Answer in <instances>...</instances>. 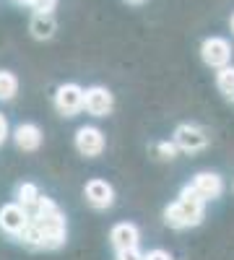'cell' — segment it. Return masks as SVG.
Listing matches in <instances>:
<instances>
[{"label":"cell","mask_w":234,"mask_h":260,"mask_svg":"<svg viewBox=\"0 0 234 260\" xmlns=\"http://www.w3.org/2000/svg\"><path fill=\"white\" fill-rule=\"evenodd\" d=\"M203 213H206V198L193 185H185L180 198L164 211V221L172 229H187V226H198L203 221Z\"/></svg>","instance_id":"2"},{"label":"cell","mask_w":234,"mask_h":260,"mask_svg":"<svg viewBox=\"0 0 234 260\" xmlns=\"http://www.w3.org/2000/svg\"><path fill=\"white\" fill-rule=\"evenodd\" d=\"M229 26H231V34H234V13H231V21H229Z\"/></svg>","instance_id":"21"},{"label":"cell","mask_w":234,"mask_h":260,"mask_svg":"<svg viewBox=\"0 0 234 260\" xmlns=\"http://www.w3.org/2000/svg\"><path fill=\"white\" fill-rule=\"evenodd\" d=\"M68 237V226H65V213H62L52 198L45 203L34 219L29 221V226L21 232L16 240H21V245H26L31 250H57L65 245Z\"/></svg>","instance_id":"1"},{"label":"cell","mask_w":234,"mask_h":260,"mask_svg":"<svg viewBox=\"0 0 234 260\" xmlns=\"http://www.w3.org/2000/svg\"><path fill=\"white\" fill-rule=\"evenodd\" d=\"M83 195H86V203L96 211H104L115 203V190L107 180H89L83 187Z\"/></svg>","instance_id":"7"},{"label":"cell","mask_w":234,"mask_h":260,"mask_svg":"<svg viewBox=\"0 0 234 260\" xmlns=\"http://www.w3.org/2000/svg\"><path fill=\"white\" fill-rule=\"evenodd\" d=\"M127 3H143V0H127Z\"/></svg>","instance_id":"23"},{"label":"cell","mask_w":234,"mask_h":260,"mask_svg":"<svg viewBox=\"0 0 234 260\" xmlns=\"http://www.w3.org/2000/svg\"><path fill=\"white\" fill-rule=\"evenodd\" d=\"M57 29V21L52 13H34L31 16V24H29V31L34 39H50Z\"/></svg>","instance_id":"13"},{"label":"cell","mask_w":234,"mask_h":260,"mask_svg":"<svg viewBox=\"0 0 234 260\" xmlns=\"http://www.w3.org/2000/svg\"><path fill=\"white\" fill-rule=\"evenodd\" d=\"M151 151L156 154V159H175L177 151H180V146H177L175 141H172V143H154Z\"/></svg>","instance_id":"17"},{"label":"cell","mask_w":234,"mask_h":260,"mask_svg":"<svg viewBox=\"0 0 234 260\" xmlns=\"http://www.w3.org/2000/svg\"><path fill=\"white\" fill-rule=\"evenodd\" d=\"M190 185H193L206 201H214V198H219V195L224 192V182H221V177L216 175V172H198Z\"/></svg>","instance_id":"11"},{"label":"cell","mask_w":234,"mask_h":260,"mask_svg":"<svg viewBox=\"0 0 234 260\" xmlns=\"http://www.w3.org/2000/svg\"><path fill=\"white\" fill-rule=\"evenodd\" d=\"M39 195H42V192H39V187H37V185H31V182H24V185L18 187L16 198H18V203H21V206H31V203L39 198Z\"/></svg>","instance_id":"16"},{"label":"cell","mask_w":234,"mask_h":260,"mask_svg":"<svg viewBox=\"0 0 234 260\" xmlns=\"http://www.w3.org/2000/svg\"><path fill=\"white\" fill-rule=\"evenodd\" d=\"M115 107V96L110 89L104 86H91L86 89V112L94 115V117H107Z\"/></svg>","instance_id":"9"},{"label":"cell","mask_w":234,"mask_h":260,"mask_svg":"<svg viewBox=\"0 0 234 260\" xmlns=\"http://www.w3.org/2000/svg\"><path fill=\"white\" fill-rule=\"evenodd\" d=\"M55 3H57V0H31V11L34 13H52L55 11Z\"/></svg>","instance_id":"18"},{"label":"cell","mask_w":234,"mask_h":260,"mask_svg":"<svg viewBox=\"0 0 234 260\" xmlns=\"http://www.w3.org/2000/svg\"><path fill=\"white\" fill-rule=\"evenodd\" d=\"M172 141L180 146V151H190V154H193V151H200V148L208 146V133L198 125H180L175 130Z\"/></svg>","instance_id":"8"},{"label":"cell","mask_w":234,"mask_h":260,"mask_svg":"<svg viewBox=\"0 0 234 260\" xmlns=\"http://www.w3.org/2000/svg\"><path fill=\"white\" fill-rule=\"evenodd\" d=\"M16 3H26V6H29V3H31V0H16Z\"/></svg>","instance_id":"22"},{"label":"cell","mask_w":234,"mask_h":260,"mask_svg":"<svg viewBox=\"0 0 234 260\" xmlns=\"http://www.w3.org/2000/svg\"><path fill=\"white\" fill-rule=\"evenodd\" d=\"M29 226V213L24 211L21 203H6L0 208V229L11 237H18Z\"/></svg>","instance_id":"5"},{"label":"cell","mask_w":234,"mask_h":260,"mask_svg":"<svg viewBox=\"0 0 234 260\" xmlns=\"http://www.w3.org/2000/svg\"><path fill=\"white\" fill-rule=\"evenodd\" d=\"M76 148L83 156H99L104 151V133L94 125H83L76 133Z\"/></svg>","instance_id":"6"},{"label":"cell","mask_w":234,"mask_h":260,"mask_svg":"<svg viewBox=\"0 0 234 260\" xmlns=\"http://www.w3.org/2000/svg\"><path fill=\"white\" fill-rule=\"evenodd\" d=\"M13 138H16V146L21 151H37L42 146V130L34 122H21L13 130Z\"/></svg>","instance_id":"12"},{"label":"cell","mask_w":234,"mask_h":260,"mask_svg":"<svg viewBox=\"0 0 234 260\" xmlns=\"http://www.w3.org/2000/svg\"><path fill=\"white\" fill-rule=\"evenodd\" d=\"M55 107H57L60 115L73 117L81 110H86V91H83L78 83H62L55 91Z\"/></svg>","instance_id":"3"},{"label":"cell","mask_w":234,"mask_h":260,"mask_svg":"<svg viewBox=\"0 0 234 260\" xmlns=\"http://www.w3.org/2000/svg\"><path fill=\"white\" fill-rule=\"evenodd\" d=\"M143 260H175L172 255H169L166 250H151V252H146Z\"/></svg>","instance_id":"19"},{"label":"cell","mask_w":234,"mask_h":260,"mask_svg":"<svg viewBox=\"0 0 234 260\" xmlns=\"http://www.w3.org/2000/svg\"><path fill=\"white\" fill-rule=\"evenodd\" d=\"M216 86H219V91L234 102V65H224V68H219L216 73Z\"/></svg>","instance_id":"14"},{"label":"cell","mask_w":234,"mask_h":260,"mask_svg":"<svg viewBox=\"0 0 234 260\" xmlns=\"http://www.w3.org/2000/svg\"><path fill=\"white\" fill-rule=\"evenodd\" d=\"M200 57L208 68H224V65L231 62V45L224 37H208L200 45Z\"/></svg>","instance_id":"4"},{"label":"cell","mask_w":234,"mask_h":260,"mask_svg":"<svg viewBox=\"0 0 234 260\" xmlns=\"http://www.w3.org/2000/svg\"><path fill=\"white\" fill-rule=\"evenodd\" d=\"M6 138H8V122H6L3 115H0V146L6 143Z\"/></svg>","instance_id":"20"},{"label":"cell","mask_w":234,"mask_h":260,"mask_svg":"<svg viewBox=\"0 0 234 260\" xmlns=\"http://www.w3.org/2000/svg\"><path fill=\"white\" fill-rule=\"evenodd\" d=\"M138 240H141V234H138V226L136 224H115L112 232H110V242L115 247V252H122V250H136L138 247Z\"/></svg>","instance_id":"10"},{"label":"cell","mask_w":234,"mask_h":260,"mask_svg":"<svg viewBox=\"0 0 234 260\" xmlns=\"http://www.w3.org/2000/svg\"><path fill=\"white\" fill-rule=\"evenodd\" d=\"M18 94V78L11 71H0V102H11Z\"/></svg>","instance_id":"15"}]
</instances>
